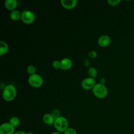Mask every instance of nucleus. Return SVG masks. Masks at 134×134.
Segmentation results:
<instances>
[{"instance_id": "nucleus-16", "label": "nucleus", "mask_w": 134, "mask_h": 134, "mask_svg": "<svg viewBox=\"0 0 134 134\" xmlns=\"http://www.w3.org/2000/svg\"><path fill=\"white\" fill-rule=\"evenodd\" d=\"M9 122L12 126H13L14 127H17L19 125V124H20V120L18 118V117H16V116H14V117H12L10 119Z\"/></svg>"}, {"instance_id": "nucleus-4", "label": "nucleus", "mask_w": 134, "mask_h": 134, "mask_svg": "<svg viewBox=\"0 0 134 134\" xmlns=\"http://www.w3.org/2000/svg\"><path fill=\"white\" fill-rule=\"evenodd\" d=\"M28 82L31 86L34 88H39L43 84V80L41 75L35 73L34 74L29 75L28 79Z\"/></svg>"}, {"instance_id": "nucleus-10", "label": "nucleus", "mask_w": 134, "mask_h": 134, "mask_svg": "<svg viewBox=\"0 0 134 134\" xmlns=\"http://www.w3.org/2000/svg\"><path fill=\"white\" fill-rule=\"evenodd\" d=\"M72 61L69 58H64L60 60V69L63 70H67L71 68Z\"/></svg>"}, {"instance_id": "nucleus-21", "label": "nucleus", "mask_w": 134, "mask_h": 134, "mask_svg": "<svg viewBox=\"0 0 134 134\" xmlns=\"http://www.w3.org/2000/svg\"><path fill=\"white\" fill-rule=\"evenodd\" d=\"M63 134H77L76 131L73 128H68L64 132Z\"/></svg>"}, {"instance_id": "nucleus-25", "label": "nucleus", "mask_w": 134, "mask_h": 134, "mask_svg": "<svg viewBox=\"0 0 134 134\" xmlns=\"http://www.w3.org/2000/svg\"><path fill=\"white\" fill-rule=\"evenodd\" d=\"M50 134H62V133L61 132H52Z\"/></svg>"}, {"instance_id": "nucleus-17", "label": "nucleus", "mask_w": 134, "mask_h": 134, "mask_svg": "<svg viewBox=\"0 0 134 134\" xmlns=\"http://www.w3.org/2000/svg\"><path fill=\"white\" fill-rule=\"evenodd\" d=\"M27 72L29 74V75L35 74L36 72V67L32 64L29 65L27 68Z\"/></svg>"}, {"instance_id": "nucleus-8", "label": "nucleus", "mask_w": 134, "mask_h": 134, "mask_svg": "<svg viewBox=\"0 0 134 134\" xmlns=\"http://www.w3.org/2000/svg\"><path fill=\"white\" fill-rule=\"evenodd\" d=\"M111 42L110 37L106 35H103L99 37L97 40L98 44L101 47H107Z\"/></svg>"}, {"instance_id": "nucleus-14", "label": "nucleus", "mask_w": 134, "mask_h": 134, "mask_svg": "<svg viewBox=\"0 0 134 134\" xmlns=\"http://www.w3.org/2000/svg\"><path fill=\"white\" fill-rule=\"evenodd\" d=\"M21 13L17 9H15L10 13V18L14 21H17L21 19Z\"/></svg>"}, {"instance_id": "nucleus-15", "label": "nucleus", "mask_w": 134, "mask_h": 134, "mask_svg": "<svg viewBox=\"0 0 134 134\" xmlns=\"http://www.w3.org/2000/svg\"><path fill=\"white\" fill-rule=\"evenodd\" d=\"M87 73L89 77L95 79L97 75V70L95 67L91 66L88 69Z\"/></svg>"}, {"instance_id": "nucleus-20", "label": "nucleus", "mask_w": 134, "mask_h": 134, "mask_svg": "<svg viewBox=\"0 0 134 134\" xmlns=\"http://www.w3.org/2000/svg\"><path fill=\"white\" fill-rule=\"evenodd\" d=\"M51 114L52 115V116H53V117H54L55 119L57 118L58 117H60V116H61L60 111L59 109H54V110L52 111Z\"/></svg>"}, {"instance_id": "nucleus-6", "label": "nucleus", "mask_w": 134, "mask_h": 134, "mask_svg": "<svg viewBox=\"0 0 134 134\" xmlns=\"http://www.w3.org/2000/svg\"><path fill=\"white\" fill-rule=\"evenodd\" d=\"M96 84V83L95 79L88 76L84 79L82 81L81 85L84 90H90L93 89Z\"/></svg>"}, {"instance_id": "nucleus-2", "label": "nucleus", "mask_w": 134, "mask_h": 134, "mask_svg": "<svg viewBox=\"0 0 134 134\" xmlns=\"http://www.w3.org/2000/svg\"><path fill=\"white\" fill-rule=\"evenodd\" d=\"M93 95L98 98H105L108 93V90L105 84L99 83H96L92 89Z\"/></svg>"}, {"instance_id": "nucleus-26", "label": "nucleus", "mask_w": 134, "mask_h": 134, "mask_svg": "<svg viewBox=\"0 0 134 134\" xmlns=\"http://www.w3.org/2000/svg\"><path fill=\"white\" fill-rule=\"evenodd\" d=\"M27 134H34V133H32V132H27Z\"/></svg>"}, {"instance_id": "nucleus-12", "label": "nucleus", "mask_w": 134, "mask_h": 134, "mask_svg": "<svg viewBox=\"0 0 134 134\" xmlns=\"http://www.w3.org/2000/svg\"><path fill=\"white\" fill-rule=\"evenodd\" d=\"M42 120L43 122L48 125H52L54 124L55 118L50 113H46L43 115L42 117Z\"/></svg>"}, {"instance_id": "nucleus-11", "label": "nucleus", "mask_w": 134, "mask_h": 134, "mask_svg": "<svg viewBox=\"0 0 134 134\" xmlns=\"http://www.w3.org/2000/svg\"><path fill=\"white\" fill-rule=\"evenodd\" d=\"M4 5L6 9L12 12L16 9L17 6V1L16 0H6Z\"/></svg>"}, {"instance_id": "nucleus-24", "label": "nucleus", "mask_w": 134, "mask_h": 134, "mask_svg": "<svg viewBox=\"0 0 134 134\" xmlns=\"http://www.w3.org/2000/svg\"><path fill=\"white\" fill-rule=\"evenodd\" d=\"M99 83H101V84H105V83H106V80L105 78H101L100 79V81H99Z\"/></svg>"}, {"instance_id": "nucleus-5", "label": "nucleus", "mask_w": 134, "mask_h": 134, "mask_svg": "<svg viewBox=\"0 0 134 134\" xmlns=\"http://www.w3.org/2000/svg\"><path fill=\"white\" fill-rule=\"evenodd\" d=\"M20 19L26 24H30L35 21V15L31 10H25L21 12Z\"/></svg>"}, {"instance_id": "nucleus-7", "label": "nucleus", "mask_w": 134, "mask_h": 134, "mask_svg": "<svg viewBox=\"0 0 134 134\" xmlns=\"http://www.w3.org/2000/svg\"><path fill=\"white\" fill-rule=\"evenodd\" d=\"M15 127L9 122H5L0 126V134H14Z\"/></svg>"}, {"instance_id": "nucleus-22", "label": "nucleus", "mask_w": 134, "mask_h": 134, "mask_svg": "<svg viewBox=\"0 0 134 134\" xmlns=\"http://www.w3.org/2000/svg\"><path fill=\"white\" fill-rule=\"evenodd\" d=\"M88 55L91 59H95L97 56V53L95 51H91L88 53Z\"/></svg>"}, {"instance_id": "nucleus-19", "label": "nucleus", "mask_w": 134, "mask_h": 134, "mask_svg": "<svg viewBox=\"0 0 134 134\" xmlns=\"http://www.w3.org/2000/svg\"><path fill=\"white\" fill-rule=\"evenodd\" d=\"M52 66L55 69H60V61L57 60H54L52 63Z\"/></svg>"}, {"instance_id": "nucleus-23", "label": "nucleus", "mask_w": 134, "mask_h": 134, "mask_svg": "<svg viewBox=\"0 0 134 134\" xmlns=\"http://www.w3.org/2000/svg\"><path fill=\"white\" fill-rule=\"evenodd\" d=\"M14 134H27V132H26L24 131L19 130V131H17L15 132Z\"/></svg>"}, {"instance_id": "nucleus-18", "label": "nucleus", "mask_w": 134, "mask_h": 134, "mask_svg": "<svg viewBox=\"0 0 134 134\" xmlns=\"http://www.w3.org/2000/svg\"><path fill=\"white\" fill-rule=\"evenodd\" d=\"M120 0H107V2L110 6H116L120 3Z\"/></svg>"}, {"instance_id": "nucleus-9", "label": "nucleus", "mask_w": 134, "mask_h": 134, "mask_svg": "<svg viewBox=\"0 0 134 134\" xmlns=\"http://www.w3.org/2000/svg\"><path fill=\"white\" fill-rule=\"evenodd\" d=\"M61 5L66 9H72L77 5V0H61Z\"/></svg>"}, {"instance_id": "nucleus-1", "label": "nucleus", "mask_w": 134, "mask_h": 134, "mask_svg": "<svg viewBox=\"0 0 134 134\" xmlns=\"http://www.w3.org/2000/svg\"><path fill=\"white\" fill-rule=\"evenodd\" d=\"M16 94V88L12 84H8L4 87L3 91L2 97L5 101L10 102L15 98Z\"/></svg>"}, {"instance_id": "nucleus-13", "label": "nucleus", "mask_w": 134, "mask_h": 134, "mask_svg": "<svg viewBox=\"0 0 134 134\" xmlns=\"http://www.w3.org/2000/svg\"><path fill=\"white\" fill-rule=\"evenodd\" d=\"M9 50L8 44L4 41H0V55L2 56L7 53Z\"/></svg>"}, {"instance_id": "nucleus-3", "label": "nucleus", "mask_w": 134, "mask_h": 134, "mask_svg": "<svg viewBox=\"0 0 134 134\" xmlns=\"http://www.w3.org/2000/svg\"><path fill=\"white\" fill-rule=\"evenodd\" d=\"M53 125L55 129L59 132H64L69 128L68 119L62 116L55 119Z\"/></svg>"}]
</instances>
